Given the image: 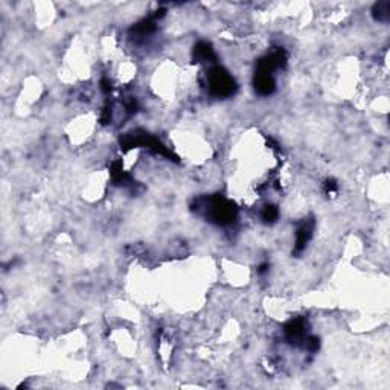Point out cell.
I'll return each mask as SVG.
<instances>
[{
    "instance_id": "cell-9",
    "label": "cell",
    "mask_w": 390,
    "mask_h": 390,
    "mask_svg": "<svg viewBox=\"0 0 390 390\" xmlns=\"http://www.w3.org/2000/svg\"><path fill=\"white\" fill-rule=\"evenodd\" d=\"M261 218L264 223L267 224H273L278 218H279V209L276 206H265L262 214H261Z\"/></svg>"
},
{
    "instance_id": "cell-2",
    "label": "cell",
    "mask_w": 390,
    "mask_h": 390,
    "mask_svg": "<svg viewBox=\"0 0 390 390\" xmlns=\"http://www.w3.org/2000/svg\"><path fill=\"white\" fill-rule=\"evenodd\" d=\"M208 211H209V220L215 224H229L232 223L233 220H235L237 217V208L233 206L230 202L224 200L223 197H220V195H217V197L211 199L209 200V205H208Z\"/></svg>"
},
{
    "instance_id": "cell-1",
    "label": "cell",
    "mask_w": 390,
    "mask_h": 390,
    "mask_svg": "<svg viewBox=\"0 0 390 390\" xmlns=\"http://www.w3.org/2000/svg\"><path fill=\"white\" fill-rule=\"evenodd\" d=\"M209 90L217 98H230L237 92V83L233 80V76L223 67L215 66L211 69L209 76Z\"/></svg>"
},
{
    "instance_id": "cell-6",
    "label": "cell",
    "mask_w": 390,
    "mask_h": 390,
    "mask_svg": "<svg viewBox=\"0 0 390 390\" xmlns=\"http://www.w3.org/2000/svg\"><path fill=\"white\" fill-rule=\"evenodd\" d=\"M193 61L197 63H205V61H214L215 60V52L212 46L206 42H200L195 45L193 48Z\"/></svg>"
},
{
    "instance_id": "cell-5",
    "label": "cell",
    "mask_w": 390,
    "mask_h": 390,
    "mask_svg": "<svg viewBox=\"0 0 390 390\" xmlns=\"http://www.w3.org/2000/svg\"><path fill=\"white\" fill-rule=\"evenodd\" d=\"M285 335L290 343H299L303 341L305 337V323L303 320H293L285 326Z\"/></svg>"
},
{
    "instance_id": "cell-7",
    "label": "cell",
    "mask_w": 390,
    "mask_h": 390,
    "mask_svg": "<svg viewBox=\"0 0 390 390\" xmlns=\"http://www.w3.org/2000/svg\"><path fill=\"white\" fill-rule=\"evenodd\" d=\"M373 19L378 22H388L390 20V2H378L372 10Z\"/></svg>"
},
{
    "instance_id": "cell-12",
    "label": "cell",
    "mask_w": 390,
    "mask_h": 390,
    "mask_svg": "<svg viewBox=\"0 0 390 390\" xmlns=\"http://www.w3.org/2000/svg\"><path fill=\"white\" fill-rule=\"evenodd\" d=\"M101 84H102V87H101V89H102V92L108 93V92H110V81H108V80H102V83H101Z\"/></svg>"
},
{
    "instance_id": "cell-8",
    "label": "cell",
    "mask_w": 390,
    "mask_h": 390,
    "mask_svg": "<svg viewBox=\"0 0 390 390\" xmlns=\"http://www.w3.org/2000/svg\"><path fill=\"white\" fill-rule=\"evenodd\" d=\"M155 31V25L151 19H145L142 22H139L133 29L131 32H134V35L137 37H145V35H149Z\"/></svg>"
},
{
    "instance_id": "cell-11",
    "label": "cell",
    "mask_w": 390,
    "mask_h": 390,
    "mask_svg": "<svg viewBox=\"0 0 390 390\" xmlns=\"http://www.w3.org/2000/svg\"><path fill=\"white\" fill-rule=\"evenodd\" d=\"M325 187H326V190H328V192H334V190L337 189V184H335V181H334V180H328V181H326V184H325Z\"/></svg>"
},
{
    "instance_id": "cell-4",
    "label": "cell",
    "mask_w": 390,
    "mask_h": 390,
    "mask_svg": "<svg viewBox=\"0 0 390 390\" xmlns=\"http://www.w3.org/2000/svg\"><path fill=\"white\" fill-rule=\"evenodd\" d=\"M313 223H303L297 232H296V246H294V252L299 253L302 250H305L308 241L313 237Z\"/></svg>"
},
{
    "instance_id": "cell-13",
    "label": "cell",
    "mask_w": 390,
    "mask_h": 390,
    "mask_svg": "<svg viewBox=\"0 0 390 390\" xmlns=\"http://www.w3.org/2000/svg\"><path fill=\"white\" fill-rule=\"evenodd\" d=\"M268 270V264H262L261 268H259V273H265Z\"/></svg>"
},
{
    "instance_id": "cell-10",
    "label": "cell",
    "mask_w": 390,
    "mask_h": 390,
    "mask_svg": "<svg viewBox=\"0 0 390 390\" xmlns=\"http://www.w3.org/2000/svg\"><path fill=\"white\" fill-rule=\"evenodd\" d=\"M305 346H306V349L309 350V352H316V350L319 349V338L317 337L305 338Z\"/></svg>"
},
{
    "instance_id": "cell-3",
    "label": "cell",
    "mask_w": 390,
    "mask_h": 390,
    "mask_svg": "<svg viewBox=\"0 0 390 390\" xmlns=\"http://www.w3.org/2000/svg\"><path fill=\"white\" fill-rule=\"evenodd\" d=\"M253 84H255V90L262 96L271 95L276 89V83L273 80V75H265V73H255Z\"/></svg>"
}]
</instances>
